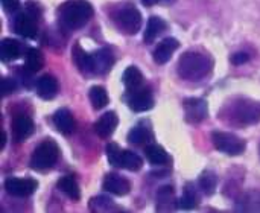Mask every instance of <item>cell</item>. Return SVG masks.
Wrapping results in <instances>:
<instances>
[{
    "label": "cell",
    "instance_id": "obj_1",
    "mask_svg": "<svg viewBox=\"0 0 260 213\" xmlns=\"http://www.w3.org/2000/svg\"><path fill=\"white\" fill-rule=\"evenodd\" d=\"M218 117L229 127L245 128L260 122V102L248 98L229 99L219 110Z\"/></svg>",
    "mask_w": 260,
    "mask_h": 213
},
{
    "label": "cell",
    "instance_id": "obj_2",
    "mask_svg": "<svg viewBox=\"0 0 260 213\" xmlns=\"http://www.w3.org/2000/svg\"><path fill=\"white\" fill-rule=\"evenodd\" d=\"M91 17L93 6L87 0H67L56 11L59 26L67 31H76L84 27Z\"/></svg>",
    "mask_w": 260,
    "mask_h": 213
},
{
    "label": "cell",
    "instance_id": "obj_3",
    "mask_svg": "<svg viewBox=\"0 0 260 213\" xmlns=\"http://www.w3.org/2000/svg\"><path fill=\"white\" fill-rule=\"evenodd\" d=\"M213 61L201 52H186L177 64V73L186 81H200L212 73Z\"/></svg>",
    "mask_w": 260,
    "mask_h": 213
},
{
    "label": "cell",
    "instance_id": "obj_4",
    "mask_svg": "<svg viewBox=\"0 0 260 213\" xmlns=\"http://www.w3.org/2000/svg\"><path fill=\"white\" fill-rule=\"evenodd\" d=\"M111 18L116 27L125 35L137 34L142 26L140 11L134 5H129V3H123L117 9H114L111 14Z\"/></svg>",
    "mask_w": 260,
    "mask_h": 213
},
{
    "label": "cell",
    "instance_id": "obj_5",
    "mask_svg": "<svg viewBox=\"0 0 260 213\" xmlns=\"http://www.w3.org/2000/svg\"><path fill=\"white\" fill-rule=\"evenodd\" d=\"M58 157H59V148L56 142L52 139H46L34 149L30 157V168L40 172L49 171L58 162Z\"/></svg>",
    "mask_w": 260,
    "mask_h": 213
},
{
    "label": "cell",
    "instance_id": "obj_6",
    "mask_svg": "<svg viewBox=\"0 0 260 213\" xmlns=\"http://www.w3.org/2000/svg\"><path fill=\"white\" fill-rule=\"evenodd\" d=\"M212 142L219 153H224L227 156H241L247 148L244 139H241L236 134L224 131H215L212 134Z\"/></svg>",
    "mask_w": 260,
    "mask_h": 213
},
{
    "label": "cell",
    "instance_id": "obj_7",
    "mask_svg": "<svg viewBox=\"0 0 260 213\" xmlns=\"http://www.w3.org/2000/svg\"><path fill=\"white\" fill-rule=\"evenodd\" d=\"M126 102H128V107L136 113H143L154 107V98L148 87L128 90Z\"/></svg>",
    "mask_w": 260,
    "mask_h": 213
},
{
    "label": "cell",
    "instance_id": "obj_8",
    "mask_svg": "<svg viewBox=\"0 0 260 213\" xmlns=\"http://www.w3.org/2000/svg\"><path fill=\"white\" fill-rule=\"evenodd\" d=\"M38 188V183L34 178H17L9 177L5 180V191L17 198H24L32 195Z\"/></svg>",
    "mask_w": 260,
    "mask_h": 213
},
{
    "label": "cell",
    "instance_id": "obj_9",
    "mask_svg": "<svg viewBox=\"0 0 260 213\" xmlns=\"http://www.w3.org/2000/svg\"><path fill=\"white\" fill-rule=\"evenodd\" d=\"M183 108H184L186 122L193 124V125L195 124H201L207 117V114H209V105L201 98L186 99L184 104H183Z\"/></svg>",
    "mask_w": 260,
    "mask_h": 213
},
{
    "label": "cell",
    "instance_id": "obj_10",
    "mask_svg": "<svg viewBox=\"0 0 260 213\" xmlns=\"http://www.w3.org/2000/svg\"><path fill=\"white\" fill-rule=\"evenodd\" d=\"M14 32L24 38H35L38 32L35 15H32L30 12H23L17 15L14 20Z\"/></svg>",
    "mask_w": 260,
    "mask_h": 213
},
{
    "label": "cell",
    "instance_id": "obj_11",
    "mask_svg": "<svg viewBox=\"0 0 260 213\" xmlns=\"http://www.w3.org/2000/svg\"><path fill=\"white\" fill-rule=\"evenodd\" d=\"M102 188H104V191H107V192H110L113 195L125 197L131 191V183L128 181V178H125V177H122V175H119L116 172H111V174L105 175Z\"/></svg>",
    "mask_w": 260,
    "mask_h": 213
},
{
    "label": "cell",
    "instance_id": "obj_12",
    "mask_svg": "<svg viewBox=\"0 0 260 213\" xmlns=\"http://www.w3.org/2000/svg\"><path fill=\"white\" fill-rule=\"evenodd\" d=\"M11 131H12L14 139L17 142H21L34 133V120L30 119V116L24 113H18L12 117Z\"/></svg>",
    "mask_w": 260,
    "mask_h": 213
},
{
    "label": "cell",
    "instance_id": "obj_13",
    "mask_svg": "<svg viewBox=\"0 0 260 213\" xmlns=\"http://www.w3.org/2000/svg\"><path fill=\"white\" fill-rule=\"evenodd\" d=\"M114 64V55L110 49L102 47L91 53V69L93 75H105Z\"/></svg>",
    "mask_w": 260,
    "mask_h": 213
},
{
    "label": "cell",
    "instance_id": "obj_14",
    "mask_svg": "<svg viewBox=\"0 0 260 213\" xmlns=\"http://www.w3.org/2000/svg\"><path fill=\"white\" fill-rule=\"evenodd\" d=\"M178 47H180V41L177 38L168 37V38L161 40L158 43V46L154 49V53H152L155 64H166Z\"/></svg>",
    "mask_w": 260,
    "mask_h": 213
},
{
    "label": "cell",
    "instance_id": "obj_15",
    "mask_svg": "<svg viewBox=\"0 0 260 213\" xmlns=\"http://www.w3.org/2000/svg\"><path fill=\"white\" fill-rule=\"evenodd\" d=\"M53 124H55V128L64 136H70L76 130V120L69 108H59L53 114Z\"/></svg>",
    "mask_w": 260,
    "mask_h": 213
},
{
    "label": "cell",
    "instance_id": "obj_16",
    "mask_svg": "<svg viewBox=\"0 0 260 213\" xmlns=\"http://www.w3.org/2000/svg\"><path fill=\"white\" fill-rule=\"evenodd\" d=\"M119 119L117 114L114 111H107L105 114H102L98 122L94 124V133L101 137V139H108L117 128Z\"/></svg>",
    "mask_w": 260,
    "mask_h": 213
},
{
    "label": "cell",
    "instance_id": "obj_17",
    "mask_svg": "<svg viewBox=\"0 0 260 213\" xmlns=\"http://www.w3.org/2000/svg\"><path fill=\"white\" fill-rule=\"evenodd\" d=\"M37 93L44 101L53 99L58 93V81L52 75H43L37 81Z\"/></svg>",
    "mask_w": 260,
    "mask_h": 213
},
{
    "label": "cell",
    "instance_id": "obj_18",
    "mask_svg": "<svg viewBox=\"0 0 260 213\" xmlns=\"http://www.w3.org/2000/svg\"><path fill=\"white\" fill-rule=\"evenodd\" d=\"M236 209L244 212H260V191H247L236 200Z\"/></svg>",
    "mask_w": 260,
    "mask_h": 213
},
{
    "label": "cell",
    "instance_id": "obj_19",
    "mask_svg": "<svg viewBox=\"0 0 260 213\" xmlns=\"http://www.w3.org/2000/svg\"><path fill=\"white\" fill-rule=\"evenodd\" d=\"M116 168H123L133 172H137L143 168V160L140 156H137L134 151L129 149H122L116 163Z\"/></svg>",
    "mask_w": 260,
    "mask_h": 213
},
{
    "label": "cell",
    "instance_id": "obj_20",
    "mask_svg": "<svg viewBox=\"0 0 260 213\" xmlns=\"http://www.w3.org/2000/svg\"><path fill=\"white\" fill-rule=\"evenodd\" d=\"M72 58L76 64V67L79 69L81 73L84 75H93V69H91V53L85 52L79 43H75L73 50H72Z\"/></svg>",
    "mask_w": 260,
    "mask_h": 213
},
{
    "label": "cell",
    "instance_id": "obj_21",
    "mask_svg": "<svg viewBox=\"0 0 260 213\" xmlns=\"http://www.w3.org/2000/svg\"><path fill=\"white\" fill-rule=\"evenodd\" d=\"M145 156L148 159V162L151 165H155V166H166L171 163V157L169 154L165 151V148L158 146V145H146L145 148Z\"/></svg>",
    "mask_w": 260,
    "mask_h": 213
},
{
    "label": "cell",
    "instance_id": "obj_22",
    "mask_svg": "<svg viewBox=\"0 0 260 213\" xmlns=\"http://www.w3.org/2000/svg\"><path fill=\"white\" fill-rule=\"evenodd\" d=\"M166 29H168V24H166V21L163 18H160V17H151L148 20L146 29H145V35H143L145 43L155 41Z\"/></svg>",
    "mask_w": 260,
    "mask_h": 213
},
{
    "label": "cell",
    "instance_id": "obj_23",
    "mask_svg": "<svg viewBox=\"0 0 260 213\" xmlns=\"http://www.w3.org/2000/svg\"><path fill=\"white\" fill-rule=\"evenodd\" d=\"M20 53H21V44L17 40L5 38L0 41V58L3 63L17 59L20 56Z\"/></svg>",
    "mask_w": 260,
    "mask_h": 213
},
{
    "label": "cell",
    "instance_id": "obj_24",
    "mask_svg": "<svg viewBox=\"0 0 260 213\" xmlns=\"http://www.w3.org/2000/svg\"><path fill=\"white\" fill-rule=\"evenodd\" d=\"M175 194L172 186H163L157 192V210L169 212L175 207Z\"/></svg>",
    "mask_w": 260,
    "mask_h": 213
},
{
    "label": "cell",
    "instance_id": "obj_25",
    "mask_svg": "<svg viewBox=\"0 0 260 213\" xmlns=\"http://www.w3.org/2000/svg\"><path fill=\"white\" fill-rule=\"evenodd\" d=\"M200 201H201V198H200V194L195 189V186L193 185H186L184 189H183V197L178 201V207L190 210V209L198 207Z\"/></svg>",
    "mask_w": 260,
    "mask_h": 213
},
{
    "label": "cell",
    "instance_id": "obj_26",
    "mask_svg": "<svg viewBox=\"0 0 260 213\" xmlns=\"http://www.w3.org/2000/svg\"><path fill=\"white\" fill-rule=\"evenodd\" d=\"M58 189L66 195L69 197L70 200L73 201H78L81 198V189L76 183V180L72 177V175H66L62 178H59L58 181Z\"/></svg>",
    "mask_w": 260,
    "mask_h": 213
},
{
    "label": "cell",
    "instance_id": "obj_27",
    "mask_svg": "<svg viewBox=\"0 0 260 213\" xmlns=\"http://www.w3.org/2000/svg\"><path fill=\"white\" fill-rule=\"evenodd\" d=\"M151 140H152V134L145 125L134 127L128 134V142L131 145H136V146H143L145 143H148Z\"/></svg>",
    "mask_w": 260,
    "mask_h": 213
},
{
    "label": "cell",
    "instance_id": "obj_28",
    "mask_svg": "<svg viewBox=\"0 0 260 213\" xmlns=\"http://www.w3.org/2000/svg\"><path fill=\"white\" fill-rule=\"evenodd\" d=\"M123 84L128 90H136L143 87V75L136 66H129L123 73Z\"/></svg>",
    "mask_w": 260,
    "mask_h": 213
},
{
    "label": "cell",
    "instance_id": "obj_29",
    "mask_svg": "<svg viewBox=\"0 0 260 213\" xmlns=\"http://www.w3.org/2000/svg\"><path fill=\"white\" fill-rule=\"evenodd\" d=\"M88 207L91 212H119L120 209L116 206V203L107 197H94L90 200Z\"/></svg>",
    "mask_w": 260,
    "mask_h": 213
},
{
    "label": "cell",
    "instance_id": "obj_30",
    "mask_svg": "<svg viewBox=\"0 0 260 213\" xmlns=\"http://www.w3.org/2000/svg\"><path fill=\"white\" fill-rule=\"evenodd\" d=\"M200 188L206 195H213L218 188V177L213 171H204L200 175Z\"/></svg>",
    "mask_w": 260,
    "mask_h": 213
},
{
    "label": "cell",
    "instance_id": "obj_31",
    "mask_svg": "<svg viewBox=\"0 0 260 213\" xmlns=\"http://www.w3.org/2000/svg\"><path fill=\"white\" fill-rule=\"evenodd\" d=\"M44 66V56L38 49H29L27 55H26V69L30 73H35L38 70H41Z\"/></svg>",
    "mask_w": 260,
    "mask_h": 213
},
{
    "label": "cell",
    "instance_id": "obj_32",
    "mask_svg": "<svg viewBox=\"0 0 260 213\" xmlns=\"http://www.w3.org/2000/svg\"><path fill=\"white\" fill-rule=\"evenodd\" d=\"M90 101H91V105L96 108V110H101L104 107L108 105V95H107V90L101 85H94L90 88Z\"/></svg>",
    "mask_w": 260,
    "mask_h": 213
},
{
    "label": "cell",
    "instance_id": "obj_33",
    "mask_svg": "<svg viewBox=\"0 0 260 213\" xmlns=\"http://www.w3.org/2000/svg\"><path fill=\"white\" fill-rule=\"evenodd\" d=\"M120 148L116 145V143H108L107 146V156H108V162L111 166L116 168V163H117V159H119V154H120Z\"/></svg>",
    "mask_w": 260,
    "mask_h": 213
},
{
    "label": "cell",
    "instance_id": "obj_34",
    "mask_svg": "<svg viewBox=\"0 0 260 213\" xmlns=\"http://www.w3.org/2000/svg\"><path fill=\"white\" fill-rule=\"evenodd\" d=\"M15 88H17V84H15V81L12 78H3V82H2V93H3V96L11 95Z\"/></svg>",
    "mask_w": 260,
    "mask_h": 213
},
{
    "label": "cell",
    "instance_id": "obj_35",
    "mask_svg": "<svg viewBox=\"0 0 260 213\" xmlns=\"http://www.w3.org/2000/svg\"><path fill=\"white\" fill-rule=\"evenodd\" d=\"M250 61V55L247 52H238L232 56V63L235 66H241V64H245Z\"/></svg>",
    "mask_w": 260,
    "mask_h": 213
},
{
    "label": "cell",
    "instance_id": "obj_36",
    "mask_svg": "<svg viewBox=\"0 0 260 213\" xmlns=\"http://www.w3.org/2000/svg\"><path fill=\"white\" fill-rule=\"evenodd\" d=\"M0 2H2L3 9L8 11V12H14L20 6V0H0Z\"/></svg>",
    "mask_w": 260,
    "mask_h": 213
},
{
    "label": "cell",
    "instance_id": "obj_37",
    "mask_svg": "<svg viewBox=\"0 0 260 213\" xmlns=\"http://www.w3.org/2000/svg\"><path fill=\"white\" fill-rule=\"evenodd\" d=\"M175 0H142L145 6H154V5H172Z\"/></svg>",
    "mask_w": 260,
    "mask_h": 213
},
{
    "label": "cell",
    "instance_id": "obj_38",
    "mask_svg": "<svg viewBox=\"0 0 260 213\" xmlns=\"http://www.w3.org/2000/svg\"><path fill=\"white\" fill-rule=\"evenodd\" d=\"M259 156H260V146H259Z\"/></svg>",
    "mask_w": 260,
    "mask_h": 213
}]
</instances>
